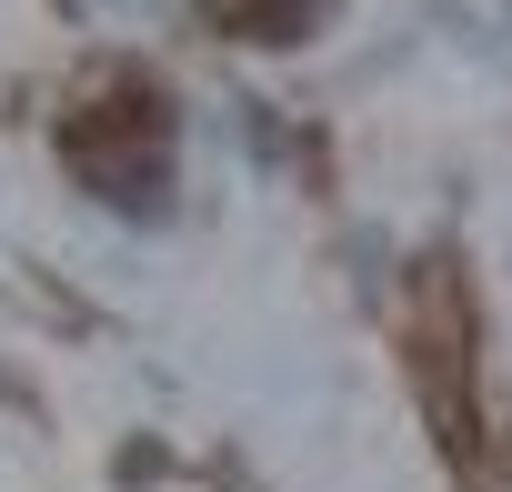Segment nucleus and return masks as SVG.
I'll use <instances>...</instances> for the list:
<instances>
[{
	"mask_svg": "<svg viewBox=\"0 0 512 492\" xmlns=\"http://www.w3.org/2000/svg\"><path fill=\"white\" fill-rule=\"evenodd\" d=\"M171 151V121H161V91L151 81H101L81 111H71V161L101 181V191H141Z\"/></svg>",
	"mask_w": 512,
	"mask_h": 492,
	"instance_id": "f257e3e1",
	"label": "nucleus"
},
{
	"mask_svg": "<svg viewBox=\"0 0 512 492\" xmlns=\"http://www.w3.org/2000/svg\"><path fill=\"white\" fill-rule=\"evenodd\" d=\"M201 11H211L221 31H241V41H272V31L302 21V0H201Z\"/></svg>",
	"mask_w": 512,
	"mask_h": 492,
	"instance_id": "f03ea898",
	"label": "nucleus"
}]
</instances>
